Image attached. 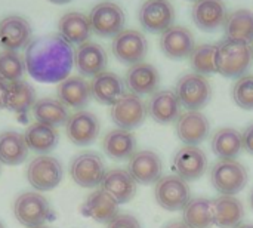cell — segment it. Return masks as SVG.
I'll return each mask as SVG.
<instances>
[{
    "label": "cell",
    "instance_id": "1",
    "mask_svg": "<svg viewBox=\"0 0 253 228\" xmlns=\"http://www.w3.org/2000/svg\"><path fill=\"white\" fill-rule=\"evenodd\" d=\"M25 70L42 83L65 80L74 65V52L59 34L40 36L31 40L25 49Z\"/></svg>",
    "mask_w": 253,
    "mask_h": 228
},
{
    "label": "cell",
    "instance_id": "2",
    "mask_svg": "<svg viewBox=\"0 0 253 228\" xmlns=\"http://www.w3.org/2000/svg\"><path fill=\"white\" fill-rule=\"evenodd\" d=\"M253 62L252 45L224 39L216 45V70L228 79H240L246 74Z\"/></svg>",
    "mask_w": 253,
    "mask_h": 228
},
{
    "label": "cell",
    "instance_id": "3",
    "mask_svg": "<svg viewBox=\"0 0 253 228\" xmlns=\"http://www.w3.org/2000/svg\"><path fill=\"white\" fill-rule=\"evenodd\" d=\"M175 93L181 102V107L188 111H200V108L206 107L212 98V86L206 76L193 71L184 74L176 82Z\"/></svg>",
    "mask_w": 253,
    "mask_h": 228
},
{
    "label": "cell",
    "instance_id": "4",
    "mask_svg": "<svg viewBox=\"0 0 253 228\" xmlns=\"http://www.w3.org/2000/svg\"><path fill=\"white\" fill-rule=\"evenodd\" d=\"M249 175L239 160H218L211 171V182L221 196H236L248 184Z\"/></svg>",
    "mask_w": 253,
    "mask_h": 228
},
{
    "label": "cell",
    "instance_id": "5",
    "mask_svg": "<svg viewBox=\"0 0 253 228\" xmlns=\"http://www.w3.org/2000/svg\"><path fill=\"white\" fill-rule=\"evenodd\" d=\"M13 214L19 224L28 228L43 226L52 217L47 199L36 191H27L18 196L13 203Z\"/></svg>",
    "mask_w": 253,
    "mask_h": 228
},
{
    "label": "cell",
    "instance_id": "6",
    "mask_svg": "<svg viewBox=\"0 0 253 228\" xmlns=\"http://www.w3.org/2000/svg\"><path fill=\"white\" fill-rule=\"evenodd\" d=\"M154 197L160 208L176 212L187 206L191 199V191L187 181L178 175H166L156 182Z\"/></svg>",
    "mask_w": 253,
    "mask_h": 228
},
{
    "label": "cell",
    "instance_id": "7",
    "mask_svg": "<svg viewBox=\"0 0 253 228\" xmlns=\"http://www.w3.org/2000/svg\"><path fill=\"white\" fill-rule=\"evenodd\" d=\"M64 177L62 165L47 154L34 157L27 168V180L37 191H50L56 188Z\"/></svg>",
    "mask_w": 253,
    "mask_h": 228
},
{
    "label": "cell",
    "instance_id": "8",
    "mask_svg": "<svg viewBox=\"0 0 253 228\" xmlns=\"http://www.w3.org/2000/svg\"><path fill=\"white\" fill-rule=\"evenodd\" d=\"M92 31L101 37H116L125 27V12L114 1H101L89 13Z\"/></svg>",
    "mask_w": 253,
    "mask_h": 228
},
{
    "label": "cell",
    "instance_id": "9",
    "mask_svg": "<svg viewBox=\"0 0 253 228\" xmlns=\"http://www.w3.org/2000/svg\"><path fill=\"white\" fill-rule=\"evenodd\" d=\"M73 181L83 188H95L101 185L105 175V165L95 151H84L74 157L70 165Z\"/></svg>",
    "mask_w": 253,
    "mask_h": 228
},
{
    "label": "cell",
    "instance_id": "10",
    "mask_svg": "<svg viewBox=\"0 0 253 228\" xmlns=\"http://www.w3.org/2000/svg\"><path fill=\"white\" fill-rule=\"evenodd\" d=\"M111 49L122 64L135 65L142 62L145 58L148 52V42L138 30H123L113 39Z\"/></svg>",
    "mask_w": 253,
    "mask_h": 228
},
{
    "label": "cell",
    "instance_id": "11",
    "mask_svg": "<svg viewBox=\"0 0 253 228\" xmlns=\"http://www.w3.org/2000/svg\"><path fill=\"white\" fill-rule=\"evenodd\" d=\"M147 104L135 93H125L113 107L111 119L119 129L132 131L139 128L147 119Z\"/></svg>",
    "mask_w": 253,
    "mask_h": 228
},
{
    "label": "cell",
    "instance_id": "12",
    "mask_svg": "<svg viewBox=\"0 0 253 228\" xmlns=\"http://www.w3.org/2000/svg\"><path fill=\"white\" fill-rule=\"evenodd\" d=\"M142 28L148 33H163L173 25L175 9L169 0H145L138 12Z\"/></svg>",
    "mask_w": 253,
    "mask_h": 228
},
{
    "label": "cell",
    "instance_id": "13",
    "mask_svg": "<svg viewBox=\"0 0 253 228\" xmlns=\"http://www.w3.org/2000/svg\"><path fill=\"white\" fill-rule=\"evenodd\" d=\"M127 172L136 181V184L150 185L156 184L162 178L163 163L157 153L151 150H141L133 153L129 160Z\"/></svg>",
    "mask_w": 253,
    "mask_h": 228
},
{
    "label": "cell",
    "instance_id": "14",
    "mask_svg": "<svg viewBox=\"0 0 253 228\" xmlns=\"http://www.w3.org/2000/svg\"><path fill=\"white\" fill-rule=\"evenodd\" d=\"M208 157L205 151L196 145H184L173 157V171L184 181H196L206 172Z\"/></svg>",
    "mask_w": 253,
    "mask_h": 228
},
{
    "label": "cell",
    "instance_id": "15",
    "mask_svg": "<svg viewBox=\"0 0 253 228\" xmlns=\"http://www.w3.org/2000/svg\"><path fill=\"white\" fill-rule=\"evenodd\" d=\"M160 49L170 59L188 58L196 47L193 33L184 25H172L160 36Z\"/></svg>",
    "mask_w": 253,
    "mask_h": 228
},
{
    "label": "cell",
    "instance_id": "16",
    "mask_svg": "<svg viewBox=\"0 0 253 228\" xmlns=\"http://www.w3.org/2000/svg\"><path fill=\"white\" fill-rule=\"evenodd\" d=\"M65 129L68 139L73 144L79 147H86L96 141L99 135V120L93 113L82 110L68 117Z\"/></svg>",
    "mask_w": 253,
    "mask_h": 228
},
{
    "label": "cell",
    "instance_id": "17",
    "mask_svg": "<svg viewBox=\"0 0 253 228\" xmlns=\"http://www.w3.org/2000/svg\"><path fill=\"white\" fill-rule=\"evenodd\" d=\"M211 131L208 117L200 111H185L176 119V135L185 145H199Z\"/></svg>",
    "mask_w": 253,
    "mask_h": 228
},
{
    "label": "cell",
    "instance_id": "18",
    "mask_svg": "<svg viewBox=\"0 0 253 228\" xmlns=\"http://www.w3.org/2000/svg\"><path fill=\"white\" fill-rule=\"evenodd\" d=\"M147 113L154 122L160 125H169L176 122L181 114V102L175 91H156L148 99Z\"/></svg>",
    "mask_w": 253,
    "mask_h": 228
},
{
    "label": "cell",
    "instance_id": "19",
    "mask_svg": "<svg viewBox=\"0 0 253 228\" xmlns=\"http://www.w3.org/2000/svg\"><path fill=\"white\" fill-rule=\"evenodd\" d=\"M31 25L19 15H9L0 21V46L6 50H18L30 43Z\"/></svg>",
    "mask_w": 253,
    "mask_h": 228
},
{
    "label": "cell",
    "instance_id": "20",
    "mask_svg": "<svg viewBox=\"0 0 253 228\" xmlns=\"http://www.w3.org/2000/svg\"><path fill=\"white\" fill-rule=\"evenodd\" d=\"M227 13L224 0H197L191 7V18L203 31H216L224 25Z\"/></svg>",
    "mask_w": 253,
    "mask_h": 228
},
{
    "label": "cell",
    "instance_id": "21",
    "mask_svg": "<svg viewBox=\"0 0 253 228\" xmlns=\"http://www.w3.org/2000/svg\"><path fill=\"white\" fill-rule=\"evenodd\" d=\"M74 62L80 74H83L84 77H95L96 74L105 71L108 56L101 45L84 42L79 45L74 53Z\"/></svg>",
    "mask_w": 253,
    "mask_h": 228
},
{
    "label": "cell",
    "instance_id": "22",
    "mask_svg": "<svg viewBox=\"0 0 253 228\" xmlns=\"http://www.w3.org/2000/svg\"><path fill=\"white\" fill-rule=\"evenodd\" d=\"M125 83L130 93H135L138 96L154 93L160 83V74L157 68L148 62H138L135 65H130V68L126 73Z\"/></svg>",
    "mask_w": 253,
    "mask_h": 228
},
{
    "label": "cell",
    "instance_id": "23",
    "mask_svg": "<svg viewBox=\"0 0 253 228\" xmlns=\"http://www.w3.org/2000/svg\"><path fill=\"white\" fill-rule=\"evenodd\" d=\"M101 190L111 196L119 205L130 202L136 194V181L125 169H111L105 172Z\"/></svg>",
    "mask_w": 253,
    "mask_h": 228
},
{
    "label": "cell",
    "instance_id": "24",
    "mask_svg": "<svg viewBox=\"0 0 253 228\" xmlns=\"http://www.w3.org/2000/svg\"><path fill=\"white\" fill-rule=\"evenodd\" d=\"M90 93L98 102L114 105L125 95V83L116 73L102 71L92 79Z\"/></svg>",
    "mask_w": 253,
    "mask_h": 228
},
{
    "label": "cell",
    "instance_id": "25",
    "mask_svg": "<svg viewBox=\"0 0 253 228\" xmlns=\"http://www.w3.org/2000/svg\"><path fill=\"white\" fill-rule=\"evenodd\" d=\"M213 226L219 228H237L245 218V206L234 196H219L212 200Z\"/></svg>",
    "mask_w": 253,
    "mask_h": 228
},
{
    "label": "cell",
    "instance_id": "26",
    "mask_svg": "<svg viewBox=\"0 0 253 228\" xmlns=\"http://www.w3.org/2000/svg\"><path fill=\"white\" fill-rule=\"evenodd\" d=\"M59 36L68 45H82L90 37L92 28L89 18L82 12H67L58 22Z\"/></svg>",
    "mask_w": 253,
    "mask_h": 228
},
{
    "label": "cell",
    "instance_id": "27",
    "mask_svg": "<svg viewBox=\"0 0 253 228\" xmlns=\"http://www.w3.org/2000/svg\"><path fill=\"white\" fill-rule=\"evenodd\" d=\"M90 85L80 76H71L58 86V98L71 108H84L90 101Z\"/></svg>",
    "mask_w": 253,
    "mask_h": 228
},
{
    "label": "cell",
    "instance_id": "28",
    "mask_svg": "<svg viewBox=\"0 0 253 228\" xmlns=\"http://www.w3.org/2000/svg\"><path fill=\"white\" fill-rule=\"evenodd\" d=\"M102 147L110 159L116 162H123L133 156L136 148V139L130 131L113 129L104 137Z\"/></svg>",
    "mask_w": 253,
    "mask_h": 228
},
{
    "label": "cell",
    "instance_id": "29",
    "mask_svg": "<svg viewBox=\"0 0 253 228\" xmlns=\"http://www.w3.org/2000/svg\"><path fill=\"white\" fill-rule=\"evenodd\" d=\"M82 212L98 223L108 224L116 215H119V203L104 190H95L87 196Z\"/></svg>",
    "mask_w": 253,
    "mask_h": 228
},
{
    "label": "cell",
    "instance_id": "30",
    "mask_svg": "<svg viewBox=\"0 0 253 228\" xmlns=\"http://www.w3.org/2000/svg\"><path fill=\"white\" fill-rule=\"evenodd\" d=\"M211 147L219 160H234L243 150L242 134L234 128H221L213 134Z\"/></svg>",
    "mask_w": 253,
    "mask_h": 228
},
{
    "label": "cell",
    "instance_id": "31",
    "mask_svg": "<svg viewBox=\"0 0 253 228\" xmlns=\"http://www.w3.org/2000/svg\"><path fill=\"white\" fill-rule=\"evenodd\" d=\"M225 39L253 42V12L249 9H236L227 13L224 22Z\"/></svg>",
    "mask_w": 253,
    "mask_h": 228
},
{
    "label": "cell",
    "instance_id": "32",
    "mask_svg": "<svg viewBox=\"0 0 253 228\" xmlns=\"http://www.w3.org/2000/svg\"><path fill=\"white\" fill-rule=\"evenodd\" d=\"M28 156V147L22 134L6 131L0 134V163L16 166L24 163Z\"/></svg>",
    "mask_w": 253,
    "mask_h": 228
},
{
    "label": "cell",
    "instance_id": "33",
    "mask_svg": "<svg viewBox=\"0 0 253 228\" xmlns=\"http://www.w3.org/2000/svg\"><path fill=\"white\" fill-rule=\"evenodd\" d=\"M24 138L28 150L40 154H47L58 145L59 134L56 128L36 122L34 125L28 126V129L24 134Z\"/></svg>",
    "mask_w": 253,
    "mask_h": 228
},
{
    "label": "cell",
    "instance_id": "34",
    "mask_svg": "<svg viewBox=\"0 0 253 228\" xmlns=\"http://www.w3.org/2000/svg\"><path fill=\"white\" fill-rule=\"evenodd\" d=\"M33 116L36 122L49 125L52 128L65 126L68 120V110L67 107L59 101L53 98H43L33 104Z\"/></svg>",
    "mask_w": 253,
    "mask_h": 228
},
{
    "label": "cell",
    "instance_id": "35",
    "mask_svg": "<svg viewBox=\"0 0 253 228\" xmlns=\"http://www.w3.org/2000/svg\"><path fill=\"white\" fill-rule=\"evenodd\" d=\"M182 221L190 228L213 227V208L212 200L206 197L190 199L187 206L182 209Z\"/></svg>",
    "mask_w": 253,
    "mask_h": 228
},
{
    "label": "cell",
    "instance_id": "36",
    "mask_svg": "<svg viewBox=\"0 0 253 228\" xmlns=\"http://www.w3.org/2000/svg\"><path fill=\"white\" fill-rule=\"evenodd\" d=\"M36 102V92L25 80H16L7 83L6 92V108L16 113L25 114Z\"/></svg>",
    "mask_w": 253,
    "mask_h": 228
},
{
    "label": "cell",
    "instance_id": "37",
    "mask_svg": "<svg viewBox=\"0 0 253 228\" xmlns=\"http://www.w3.org/2000/svg\"><path fill=\"white\" fill-rule=\"evenodd\" d=\"M188 58H190V64H191V68L194 70V73L202 74V76L218 73V70H216V45H213V43L197 45Z\"/></svg>",
    "mask_w": 253,
    "mask_h": 228
},
{
    "label": "cell",
    "instance_id": "38",
    "mask_svg": "<svg viewBox=\"0 0 253 228\" xmlns=\"http://www.w3.org/2000/svg\"><path fill=\"white\" fill-rule=\"evenodd\" d=\"M25 73V61L15 50L0 52V79L4 82H16Z\"/></svg>",
    "mask_w": 253,
    "mask_h": 228
},
{
    "label": "cell",
    "instance_id": "39",
    "mask_svg": "<svg viewBox=\"0 0 253 228\" xmlns=\"http://www.w3.org/2000/svg\"><path fill=\"white\" fill-rule=\"evenodd\" d=\"M233 99L243 110H253V74H245L233 86Z\"/></svg>",
    "mask_w": 253,
    "mask_h": 228
},
{
    "label": "cell",
    "instance_id": "40",
    "mask_svg": "<svg viewBox=\"0 0 253 228\" xmlns=\"http://www.w3.org/2000/svg\"><path fill=\"white\" fill-rule=\"evenodd\" d=\"M107 228H141V224L133 215L119 214L108 223Z\"/></svg>",
    "mask_w": 253,
    "mask_h": 228
},
{
    "label": "cell",
    "instance_id": "41",
    "mask_svg": "<svg viewBox=\"0 0 253 228\" xmlns=\"http://www.w3.org/2000/svg\"><path fill=\"white\" fill-rule=\"evenodd\" d=\"M242 142H243V148L253 156V123L249 125L245 132L242 134Z\"/></svg>",
    "mask_w": 253,
    "mask_h": 228
},
{
    "label": "cell",
    "instance_id": "42",
    "mask_svg": "<svg viewBox=\"0 0 253 228\" xmlns=\"http://www.w3.org/2000/svg\"><path fill=\"white\" fill-rule=\"evenodd\" d=\"M6 92H7V83L0 79V110L6 108Z\"/></svg>",
    "mask_w": 253,
    "mask_h": 228
},
{
    "label": "cell",
    "instance_id": "43",
    "mask_svg": "<svg viewBox=\"0 0 253 228\" xmlns=\"http://www.w3.org/2000/svg\"><path fill=\"white\" fill-rule=\"evenodd\" d=\"M163 228H190L187 224H184V221H172L168 226H165Z\"/></svg>",
    "mask_w": 253,
    "mask_h": 228
},
{
    "label": "cell",
    "instance_id": "44",
    "mask_svg": "<svg viewBox=\"0 0 253 228\" xmlns=\"http://www.w3.org/2000/svg\"><path fill=\"white\" fill-rule=\"evenodd\" d=\"M49 1L56 3V4H64V3H68V1H71V0H49Z\"/></svg>",
    "mask_w": 253,
    "mask_h": 228
},
{
    "label": "cell",
    "instance_id": "45",
    "mask_svg": "<svg viewBox=\"0 0 253 228\" xmlns=\"http://www.w3.org/2000/svg\"><path fill=\"white\" fill-rule=\"evenodd\" d=\"M237 228H253L252 224H242V226H239Z\"/></svg>",
    "mask_w": 253,
    "mask_h": 228
},
{
    "label": "cell",
    "instance_id": "46",
    "mask_svg": "<svg viewBox=\"0 0 253 228\" xmlns=\"http://www.w3.org/2000/svg\"><path fill=\"white\" fill-rule=\"evenodd\" d=\"M251 206H252V209H253V190H252V193H251Z\"/></svg>",
    "mask_w": 253,
    "mask_h": 228
},
{
    "label": "cell",
    "instance_id": "47",
    "mask_svg": "<svg viewBox=\"0 0 253 228\" xmlns=\"http://www.w3.org/2000/svg\"><path fill=\"white\" fill-rule=\"evenodd\" d=\"M33 228H50V227H46V226H39V227H33Z\"/></svg>",
    "mask_w": 253,
    "mask_h": 228
},
{
    "label": "cell",
    "instance_id": "48",
    "mask_svg": "<svg viewBox=\"0 0 253 228\" xmlns=\"http://www.w3.org/2000/svg\"><path fill=\"white\" fill-rule=\"evenodd\" d=\"M0 228H4V226H3V224H1V223H0Z\"/></svg>",
    "mask_w": 253,
    "mask_h": 228
},
{
    "label": "cell",
    "instance_id": "49",
    "mask_svg": "<svg viewBox=\"0 0 253 228\" xmlns=\"http://www.w3.org/2000/svg\"><path fill=\"white\" fill-rule=\"evenodd\" d=\"M190 1H197V0H190Z\"/></svg>",
    "mask_w": 253,
    "mask_h": 228
},
{
    "label": "cell",
    "instance_id": "50",
    "mask_svg": "<svg viewBox=\"0 0 253 228\" xmlns=\"http://www.w3.org/2000/svg\"><path fill=\"white\" fill-rule=\"evenodd\" d=\"M251 45H252V50H253V42H252V43H251Z\"/></svg>",
    "mask_w": 253,
    "mask_h": 228
}]
</instances>
